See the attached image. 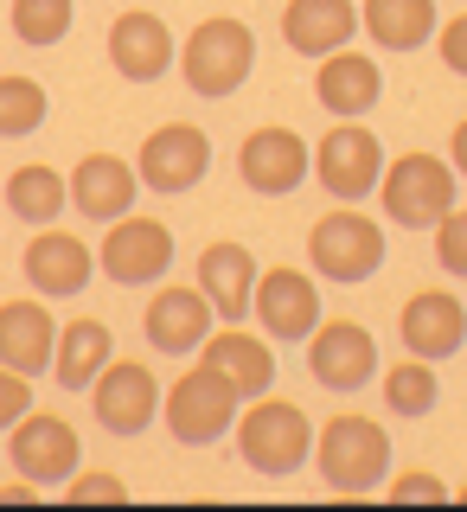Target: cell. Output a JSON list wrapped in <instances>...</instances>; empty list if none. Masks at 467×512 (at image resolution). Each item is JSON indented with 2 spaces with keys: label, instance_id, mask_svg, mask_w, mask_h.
Masks as SVG:
<instances>
[{
  "label": "cell",
  "instance_id": "6da1fadb",
  "mask_svg": "<svg viewBox=\"0 0 467 512\" xmlns=\"http://www.w3.org/2000/svg\"><path fill=\"white\" fill-rule=\"evenodd\" d=\"M237 455H244L250 474L263 480H288L295 468H308L314 461V423L301 404H288V397H250V410L237 416Z\"/></svg>",
  "mask_w": 467,
  "mask_h": 512
},
{
  "label": "cell",
  "instance_id": "7a4b0ae2",
  "mask_svg": "<svg viewBox=\"0 0 467 512\" xmlns=\"http://www.w3.org/2000/svg\"><path fill=\"white\" fill-rule=\"evenodd\" d=\"M314 468L333 493L359 500V493L384 487V474H391V436H384L378 416L346 410V416H333L327 429H314Z\"/></svg>",
  "mask_w": 467,
  "mask_h": 512
},
{
  "label": "cell",
  "instance_id": "3957f363",
  "mask_svg": "<svg viewBox=\"0 0 467 512\" xmlns=\"http://www.w3.org/2000/svg\"><path fill=\"white\" fill-rule=\"evenodd\" d=\"M180 71H186V90L192 96H237V84L256 71V32L231 13H212L186 32L180 45Z\"/></svg>",
  "mask_w": 467,
  "mask_h": 512
},
{
  "label": "cell",
  "instance_id": "277c9868",
  "mask_svg": "<svg viewBox=\"0 0 467 512\" xmlns=\"http://www.w3.org/2000/svg\"><path fill=\"white\" fill-rule=\"evenodd\" d=\"M378 199H384V218H391L397 231H436V218L455 205V167H448L442 154L410 148L384 167Z\"/></svg>",
  "mask_w": 467,
  "mask_h": 512
},
{
  "label": "cell",
  "instance_id": "5b68a950",
  "mask_svg": "<svg viewBox=\"0 0 467 512\" xmlns=\"http://www.w3.org/2000/svg\"><path fill=\"white\" fill-rule=\"evenodd\" d=\"M308 263H314L320 282H340V288L372 282L378 263H384V224L365 218V212H352V205H340V212H327V218H314V231H308Z\"/></svg>",
  "mask_w": 467,
  "mask_h": 512
},
{
  "label": "cell",
  "instance_id": "8992f818",
  "mask_svg": "<svg viewBox=\"0 0 467 512\" xmlns=\"http://www.w3.org/2000/svg\"><path fill=\"white\" fill-rule=\"evenodd\" d=\"M314 180L327 186V199L359 205L365 192H378L384 180V148L359 116H333V128L314 141Z\"/></svg>",
  "mask_w": 467,
  "mask_h": 512
},
{
  "label": "cell",
  "instance_id": "52a82bcc",
  "mask_svg": "<svg viewBox=\"0 0 467 512\" xmlns=\"http://www.w3.org/2000/svg\"><path fill=\"white\" fill-rule=\"evenodd\" d=\"M237 404L244 397L224 384L212 365H186L180 378H173V391L160 397V416H167V429H173V442H186V448H205V442H218L224 429L237 423Z\"/></svg>",
  "mask_w": 467,
  "mask_h": 512
},
{
  "label": "cell",
  "instance_id": "ba28073f",
  "mask_svg": "<svg viewBox=\"0 0 467 512\" xmlns=\"http://www.w3.org/2000/svg\"><path fill=\"white\" fill-rule=\"evenodd\" d=\"M135 173H141V186H148V192H160V199L192 192L205 173H212V135H205L199 122H160L154 135L141 141Z\"/></svg>",
  "mask_w": 467,
  "mask_h": 512
},
{
  "label": "cell",
  "instance_id": "9c48e42d",
  "mask_svg": "<svg viewBox=\"0 0 467 512\" xmlns=\"http://www.w3.org/2000/svg\"><path fill=\"white\" fill-rule=\"evenodd\" d=\"M96 269H103L109 282H122V288H148V282H160L173 269V231L160 218H148V212L109 218V237H103V250H96Z\"/></svg>",
  "mask_w": 467,
  "mask_h": 512
},
{
  "label": "cell",
  "instance_id": "30bf717a",
  "mask_svg": "<svg viewBox=\"0 0 467 512\" xmlns=\"http://www.w3.org/2000/svg\"><path fill=\"white\" fill-rule=\"evenodd\" d=\"M308 173H314V148L282 122L250 128L244 148H237V180H244L256 199H288Z\"/></svg>",
  "mask_w": 467,
  "mask_h": 512
},
{
  "label": "cell",
  "instance_id": "8fae6325",
  "mask_svg": "<svg viewBox=\"0 0 467 512\" xmlns=\"http://www.w3.org/2000/svg\"><path fill=\"white\" fill-rule=\"evenodd\" d=\"M7 461L26 480H39V487H64V480L77 474V461H84V448H77V429L64 423V416L26 410L20 423L7 429Z\"/></svg>",
  "mask_w": 467,
  "mask_h": 512
},
{
  "label": "cell",
  "instance_id": "7c38bea8",
  "mask_svg": "<svg viewBox=\"0 0 467 512\" xmlns=\"http://www.w3.org/2000/svg\"><path fill=\"white\" fill-rule=\"evenodd\" d=\"M250 314L263 320L269 340L308 346V333L320 327V282H314V269H263V276H256Z\"/></svg>",
  "mask_w": 467,
  "mask_h": 512
},
{
  "label": "cell",
  "instance_id": "4fadbf2b",
  "mask_svg": "<svg viewBox=\"0 0 467 512\" xmlns=\"http://www.w3.org/2000/svg\"><path fill=\"white\" fill-rule=\"evenodd\" d=\"M90 404H96V423L109 436H141V429L160 416V378L154 365L141 359H109L90 384Z\"/></svg>",
  "mask_w": 467,
  "mask_h": 512
},
{
  "label": "cell",
  "instance_id": "5bb4252c",
  "mask_svg": "<svg viewBox=\"0 0 467 512\" xmlns=\"http://www.w3.org/2000/svg\"><path fill=\"white\" fill-rule=\"evenodd\" d=\"M308 372L327 384V391H359L378 372V340L365 320H320L308 333Z\"/></svg>",
  "mask_w": 467,
  "mask_h": 512
},
{
  "label": "cell",
  "instance_id": "9a60e30c",
  "mask_svg": "<svg viewBox=\"0 0 467 512\" xmlns=\"http://www.w3.org/2000/svg\"><path fill=\"white\" fill-rule=\"evenodd\" d=\"M109 64H116V77H128V84H154V77H167L173 64H180L173 26L160 20V13H148V7L116 13V26H109Z\"/></svg>",
  "mask_w": 467,
  "mask_h": 512
},
{
  "label": "cell",
  "instance_id": "2e32d148",
  "mask_svg": "<svg viewBox=\"0 0 467 512\" xmlns=\"http://www.w3.org/2000/svg\"><path fill=\"white\" fill-rule=\"evenodd\" d=\"M397 340H404V352H416V359H455V352L467 346V308L461 295H448V288H416V295L404 301V314H397Z\"/></svg>",
  "mask_w": 467,
  "mask_h": 512
},
{
  "label": "cell",
  "instance_id": "e0dca14e",
  "mask_svg": "<svg viewBox=\"0 0 467 512\" xmlns=\"http://www.w3.org/2000/svg\"><path fill=\"white\" fill-rule=\"evenodd\" d=\"M90 276H96V250L84 244V237L58 231V224H39V237L26 244V282H32V295L71 301V295H84Z\"/></svg>",
  "mask_w": 467,
  "mask_h": 512
},
{
  "label": "cell",
  "instance_id": "ac0fdd59",
  "mask_svg": "<svg viewBox=\"0 0 467 512\" xmlns=\"http://www.w3.org/2000/svg\"><path fill=\"white\" fill-rule=\"evenodd\" d=\"M199 359L212 365V372L231 384L244 404H250V397H263L269 384H276V352H269V333H244L237 320H224V327L205 333Z\"/></svg>",
  "mask_w": 467,
  "mask_h": 512
},
{
  "label": "cell",
  "instance_id": "d6986e66",
  "mask_svg": "<svg viewBox=\"0 0 467 512\" xmlns=\"http://www.w3.org/2000/svg\"><path fill=\"white\" fill-rule=\"evenodd\" d=\"M212 301H205L199 282H180V288H160L148 301V314H141V333H148L154 352H167V359H186V352L205 346V333H212Z\"/></svg>",
  "mask_w": 467,
  "mask_h": 512
},
{
  "label": "cell",
  "instance_id": "ffe728a7",
  "mask_svg": "<svg viewBox=\"0 0 467 512\" xmlns=\"http://www.w3.org/2000/svg\"><path fill=\"white\" fill-rule=\"evenodd\" d=\"M256 276H263V269H256V256L244 244H231V237H218V244L199 250V288H205V301H212L218 320H244L250 314Z\"/></svg>",
  "mask_w": 467,
  "mask_h": 512
},
{
  "label": "cell",
  "instance_id": "44dd1931",
  "mask_svg": "<svg viewBox=\"0 0 467 512\" xmlns=\"http://www.w3.org/2000/svg\"><path fill=\"white\" fill-rule=\"evenodd\" d=\"M52 352H58L52 308H39V301H0V365L39 378V372H52Z\"/></svg>",
  "mask_w": 467,
  "mask_h": 512
},
{
  "label": "cell",
  "instance_id": "7402d4cb",
  "mask_svg": "<svg viewBox=\"0 0 467 512\" xmlns=\"http://www.w3.org/2000/svg\"><path fill=\"white\" fill-rule=\"evenodd\" d=\"M135 180L141 173L128 167L122 154H84L71 167V212H84V218H122L128 205H135Z\"/></svg>",
  "mask_w": 467,
  "mask_h": 512
},
{
  "label": "cell",
  "instance_id": "603a6c76",
  "mask_svg": "<svg viewBox=\"0 0 467 512\" xmlns=\"http://www.w3.org/2000/svg\"><path fill=\"white\" fill-rule=\"evenodd\" d=\"M378 90H384L378 58L346 52V45L327 52L320 71H314V96H320V109H333V116H365V109H378Z\"/></svg>",
  "mask_w": 467,
  "mask_h": 512
},
{
  "label": "cell",
  "instance_id": "cb8c5ba5",
  "mask_svg": "<svg viewBox=\"0 0 467 512\" xmlns=\"http://www.w3.org/2000/svg\"><path fill=\"white\" fill-rule=\"evenodd\" d=\"M352 32H359L352 0H288L282 7V39H288V52H301V58L340 52Z\"/></svg>",
  "mask_w": 467,
  "mask_h": 512
},
{
  "label": "cell",
  "instance_id": "d4e9b609",
  "mask_svg": "<svg viewBox=\"0 0 467 512\" xmlns=\"http://www.w3.org/2000/svg\"><path fill=\"white\" fill-rule=\"evenodd\" d=\"M116 359V333L103 327L96 314H77L58 327V352H52V378L64 384V391H84V384H96V372Z\"/></svg>",
  "mask_w": 467,
  "mask_h": 512
},
{
  "label": "cell",
  "instance_id": "484cf974",
  "mask_svg": "<svg viewBox=\"0 0 467 512\" xmlns=\"http://www.w3.org/2000/svg\"><path fill=\"white\" fill-rule=\"evenodd\" d=\"M359 26L372 32L378 52H416L436 39V0H365Z\"/></svg>",
  "mask_w": 467,
  "mask_h": 512
},
{
  "label": "cell",
  "instance_id": "4316f807",
  "mask_svg": "<svg viewBox=\"0 0 467 512\" xmlns=\"http://www.w3.org/2000/svg\"><path fill=\"white\" fill-rule=\"evenodd\" d=\"M7 212L26 218V224H52L58 212H71V173L45 167V160L13 167L7 173Z\"/></svg>",
  "mask_w": 467,
  "mask_h": 512
},
{
  "label": "cell",
  "instance_id": "83f0119b",
  "mask_svg": "<svg viewBox=\"0 0 467 512\" xmlns=\"http://www.w3.org/2000/svg\"><path fill=\"white\" fill-rule=\"evenodd\" d=\"M436 397H442V378H436V365L416 359V352L384 372V410H391V416H429Z\"/></svg>",
  "mask_w": 467,
  "mask_h": 512
},
{
  "label": "cell",
  "instance_id": "f1b7e54d",
  "mask_svg": "<svg viewBox=\"0 0 467 512\" xmlns=\"http://www.w3.org/2000/svg\"><path fill=\"white\" fill-rule=\"evenodd\" d=\"M45 109H52L45 84H32V77H20V71H0V141L32 135V128L45 122Z\"/></svg>",
  "mask_w": 467,
  "mask_h": 512
},
{
  "label": "cell",
  "instance_id": "f546056e",
  "mask_svg": "<svg viewBox=\"0 0 467 512\" xmlns=\"http://www.w3.org/2000/svg\"><path fill=\"white\" fill-rule=\"evenodd\" d=\"M77 20V0H13V39L20 45H58Z\"/></svg>",
  "mask_w": 467,
  "mask_h": 512
},
{
  "label": "cell",
  "instance_id": "4dcf8cb0",
  "mask_svg": "<svg viewBox=\"0 0 467 512\" xmlns=\"http://www.w3.org/2000/svg\"><path fill=\"white\" fill-rule=\"evenodd\" d=\"M436 263L467 282V205H448L436 218Z\"/></svg>",
  "mask_w": 467,
  "mask_h": 512
},
{
  "label": "cell",
  "instance_id": "1f68e13d",
  "mask_svg": "<svg viewBox=\"0 0 467 512\" xmlns=\"http://www.w3.org/2000/svg\"><path fill=\"white\" fill-rule=\"evenodd\" d=\"M64 500H71V506H84V500L122 506V500H128V480H122V474H103V468H84V474L64 480Z\"/></svg>",
  "mask_w": 467,
  "mask_h": 512
},
{
  "label": "cell",
  "instance_id": "d6a6232c",
  "mask_svg": "<svg viewBox=\"0 0 467 512\" xmlns=\"http://www.w3.org/2000/svg\"><path fill=\"white\" fill-rule=\"evenodd\" d=\"M32 410V384H26V372H13V365H0V436H7L13 423Z\"/></svg>",
  "mask_w": 467,
  "mask_h": 512
},
{
  "label": "cell",
  "instance_id": "836d02e7",
  "mask_svg": "<svg viewBox=\"0 0 467 512\" xmlns=\"http://www.w3.org/2000/svg\"><path fill=\"white\" fill-rule=\"evenodd\" d=\"M436 52H442V64L455 77H467V13H455V20L436 32Z\"/></svg>",
  "mask_w": 467,
  "mask_h": 512
},
{
  "label": "cell",
  "instance_id": "e575fe53",
  "mask_svg": "<svg viewBox=\"0 0 467 512\" xmlns=\"http://www.w3.org/2000/svg\"><path fill=\"white\" fill-rule=\"evenodd\" d=\"M391 500H448V487L436 474H391Z\"/></svg>",
  "mask_w": 467,
  "mask_h": 512
},
{
  "label": "cell",
  "instance_id": "d590c367",
  "mask_svg": "<svg viewBox=\"0 0 467 512\" xmlns=\"http://www.w3.org/2000/svg\"><path fill=\"white\" fill-rule=\"evenodd\" d=\"M448 167H455V180H467V116L455 122V135H448Z\"/></svg>",
  "mask_w": 467,
  "mask_h": 512
},
{
  "label": "cell",
  "instance_id": "8d00e7d4",
  "mask_svg": "<svg viewBox=\"0 0 467 512\" xmlns=\"http://www.w3.org/2000/svg\"><path fill=\"white\" fill-rule=\"evenodd\" d=\"M455 500H467V487H455Z\"/></svg>",
  "mask_w": 467,
  "mask_h": 512
}]
</instances>
